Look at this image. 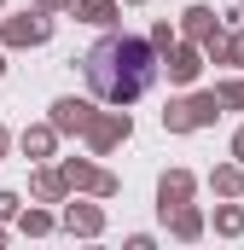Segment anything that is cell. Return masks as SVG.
Returning a JSON list of instances; mask_svg holds the SVG:
<instances>
[{"label": "cell", "instance_id": "1", "mask_svg": "<svg viewBox=\"0 0 244 250\" xmlns=\"http://www.w3.org/2000/svg\"><path fill=\"white\" fill-rule=\"evenodd\" d=\"M151 82H157L151 41H140V35H105V41H93V53H87V87L105 105H134Z\"/></svg>", "mask_w": 244, "mask_h": 250}]
</instances>
